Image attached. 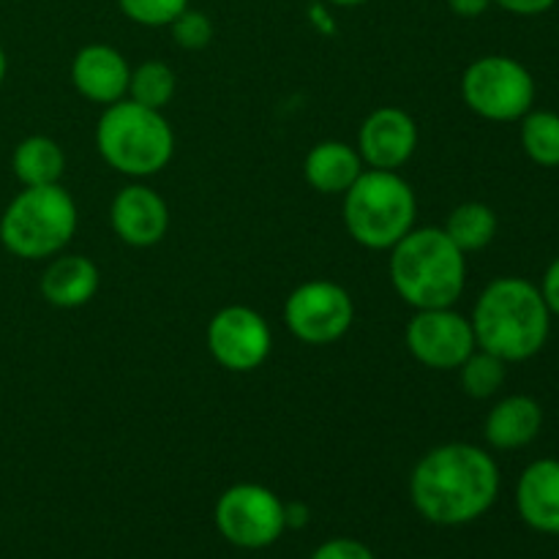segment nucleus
Listing matches in <instances>:
<instances>
[{"label": "nucleus", "instance_id": "f257e3e1", "mask_svg": "<svg viewBox=\"0 0 559 559\" xmlns=\"http://www.w3.org/2000/svg\"><path fill=\"white\" fill-rule=\"evenodd\" d=\"M500 495V467L486 448L442 442L415 462L409 500L415 511L440 527H462L491 511Z\"/></svg>", "mask_w": 559, "mask_h": 559}, {"label": "nucleus", "instance_id": "f03ea898", "mask_svg": "<svg viewBox=\"0 0 559 559\" xmlns=\"http://www.w3.org/2000/svg\"><path fill=\"white\" fill-rule=\"evenodd\" d=\"M475 344L511 364H524L546 347L551 311L538 284L522 276L491 278L469 314Z\"/></svg>", "mask_w": 559, "mask_h": 559}, {"label": "nucleus", "instance_id": "7ed1b4c3", "mask_svg": "<svg viewBox=\"0 0 559 559\" xmlns=\"http://www.w3.org/2000/svg\"><path fill=\"white\" fill-rule=\"evenodd\" d=\"M388 278L413 311L456 306L467 287V254L442 227L415 224L388 251Z\"/></svg>", "mask_w": 559, "mask_h": 559}, {"label": "nucleus", "instance_id": "20e7f679", "mask_svg": "<svg viewBox=\"0 0 559 559\" xmlns=\"http://www.w3.org/2000/svg\"><path fill=\"white\" fill-rule=\"evenodd\" d=\"M93 142L109 169L131 180H147L169 167L175 131L162 109H147L131 98L102 109Z\"/></svg>", "mask_w": 559, "mask_h": 559}, {"label": "nucleus", "instance_id": "39448f33", "mask_svg": "<svg viewBox=\"0 0 559 559\" xmlns=\"http://www.w3.org/2000/svg\"><path fill=\"white\" fill-rule=\"evenodd\" d=\"M342 222L358 246L391 251L418 222V197L402 173L364 169L342 194Z\"/></svg>", "mask_w": 559, "mask_h": 559}, {"label": "nucleus", "instance_id": "423d86ee", "mask_svg": "<svg viewBox=\"0 0 559 559\" xmlns=\"http://www.w3.org/2000/svg\"><path fill=\"white\" fill-rule=\"evenodd\" d=\"M80 211L60 183L27 186L0 213V243L20 260H52L74 240Z\"/></svg>", "mask_w": 559, "mask_h": 559}, {"label": "nucleus", "instance_id": "0eeeda50", "mask_svg": "<svg viewBox=\"0 0 559 559\" xmlns=\"http://www.w3.org/2000/svg\"><path fill=\"white\" fill-rule=\"evenodd\" d=\"M462 102L491 123H519L535 107V76L511 55L475 58L462 74Z\"/></svg>", "mask_w": 559, "mask_h": 559}, {"label": "nucleus", "instance_id": "6e6552de", "mask_svg": "<svg viewBox=\"0 0 559 559\" xmlns=\"http://www.w3.org/2000/svg\"><path fill=\"white\" fill-rule=\"evenodd\" d=\"M355 322V300L331 278H309L284 300V325L306 347H331L342 342Z\"/></svg>", "mask_w": 559, "mask_h": 559}, {"label": "nucleus", "instance_id": "1a4fd4ad", "mask_svg": "<svg viewBox=\"0 0 559 559\" xmlns=\"http://www.w3.org/2000/svg\"><path fill=\"white\" fill-rule=\"evenodd\" d=\"M213 522L227 544L238 549H267L276 544L284 527V500L260 484H235L216 500Z\"/></svg>", "mask_w": 559, "mask_h": 559}, {"label": "nucleus", "instance_id": "9d476101", "mask_svg": "<svg viewBox=\"0 0 559 559\" xmlns=\"http://www.w3.org/2000/svg\"><path fill=\"white\" fill-rule=\"evenodd\" d=\"M205 344L211 358L224 371L251 374L271 358V322L251 306L229 304L218 309L207 322Z\"/></svg>", "mask_w": 559, "mask_h": 559}, {"label": "nucleus", "instance_id": "9b49d317", "mask_svg": "<svg viewBox=\"0 0 559 559\" xmlns=\"http://www.w3.org/2000/svg\"><path fill=\"white\" fill-rule=\"evenodd\" d=\"M407 353L431 371H456L475 353V331L469 317L453 306L415 309L404 328Z\"/></svg>", "mask_w": 559, "mask_h": 559}, {"label": "nucleus", "instance_id": "f8f14e48", "mask_svg": "<svg viewBox=\"0 0 559 559\" xmlns=\"http://www.w3.org/2000/svg\"><path fill=\"white\" fill-rule=\"evenodd\" d=\"M418 123L402 107H377L360 123L355 147L364 158L366 169H391L399 173L418 151Z\"/></svg>", "mask_w": 559, "mask_h": 559}, {"label": "nucleus", "instance_id": "ddd939ff", "mask_svg": "<svg viewBox=\"0 0 559 559\" xmlns=\"http://www.w3.org/2000/svg\"><path fill=\"white\" fill-rule=\"evenodd\" d=\"M169 205L145 180H131L109 202V227L131 249H153L169 233Z\"/></svg>", "mask_w": 559, "mask_h": 559}, {"label": "nucleus", "instance_id": "4468645a", "mask_svg": "<svg viewBox=\"0 0 559 559\" xmlns=\"http://www.w3.org/2000/svg\"><path fill=\"white\" fill-rule=\"evenodd\" d=\"M131 63L112 44L93 41L71 58V85L85 102L109 107L129 93Z\"/></svg>", "mask_w": 559, "mask_h": 559}, {"label": "nucleus", "instance_id": "2eb2a0df", "mask_svg": "<svg viewBox=\"0 0 559 559\" xmlns=\"http://www.w3.org/2000/svg\"><path fill=\"white\" fill-rule=\"evenodd\" d=\"M102 287V271L96 262L85 254H66L47 262L41 278H38V293L52 309L74 311L91 304Z\"/></svg>", "mask_w": 559, "mask_h": 559}, {"label": "nucleus", "instance_id": "dca6fc26", "mask_svg": "<svg viewBox=\"0 0 559 559\" xmlns=\"http://www.w3.org/2000/svg\"><path fill=\"white\" fill-rule=\"evenodd\" d=\"M516 511L530 530L559 535V459H535L516 484Z\"/></svg>", "mask_w": 559, "mask_h": 559}, {"label": "nucleus", "instance_id": "f3484780", "mask_svg": "<svg viewBox=\"0 0 559 559\" xmlns=\"http://www.w3.org/2000/svg\"><path fill=\"white\" fill-rule=\"evenodd\" d=\"M544 429V407L527 393H511L486 413L484 437L495 451H519L538 440Z\"/></svg>", "mask_w": 559, "mask_h": 559}, {"label": "nucleus", "instance_id": "a211bd4d", "mask_svg": "<svg viewBox=\"0 0 559 559\" xmlns=\"http://www.w3.org/2000/svg\"><path fill=\"white\" fill-rule=\"evenodd\" d=\"M366 164L358 147L344 140H322L304 158V178L309 189L325 197H342L364 175Z\"/></svg>", "mask_w": 559, "mask_h": 559}, {"label": "nucleus", "instance_id": "6ab92c4d", "mask_svg": "<svg viewBox=\"0 0 559 559\" xmlns=\"http://www.w3.org/2000/svg\"><path fill=\"white\" fill-rule=\"evenodd\" d=\"M11 173L27 186H55L66 173V151L58 140L47 134H31L16 142L11 153Z\"/></svg>", "mask_w": 559, "mask_h": 559}, {"label": "nucleus", "instance_id": "aec40b11", "mask_svg": "<svg viewBox=\"0 0 559 559\" xmlns=\"http://www.w3.org/2000/svg\"><path fill=\"white\" fill-rule=\"evenodd\" d=\"M497 227H500V222H497L495 207L478 200H469V202H462V205H456L451 213H448L445 224H442L448 238H451L464 254L484 251L486 246L497 238Z\"/></svg>", "mask_w": 559, "mask_h": 559}, {"label": "nucleus", "instance_id": "412c9836", "mask_svg": "<svg viewBox=\"0 0 559 559\" xmlns=\"http://www.w3.org/2000/svg\"><path fill=\"white\" fill-rule=\"evenodd\" d=\"M519 142L524 156L546 169L559 167V112L551 109H530L519 120Z\"/></svg>", "mask_w": 559, "mask_h": 559}, {"label": "nucleus", "instance_id": "4be33fe9", "mask_svg": "<svg viewBox=\"0 0 559 559\" xmlns=\"http://www.w3.org/2000/svg\"><path fill=\"white\" fill-rule=\"evenodd\" d=\"M175 91H178V76H175L173 66L164 63V60L151 58L131 66L129 93H126V98H131V102L164 112L175 98Z\"/></svg>", "mask_w": 559, "mask_h": 559}, {"label": "nucleus", "instance_id": "5701e85b", "mask_svg": "<svg viewBox=\"0 0 559 559\" xmlns=\"http://www.w3.org/2000/svg\"><path fill=\"white\" fill-rule=\"evenodd\" d=\"M459 385L469 399H495L508 380V364L486 349L475 347V353L459 366Z\"/></svg>", "mask_w": 559, "mask_h": 559}, {"label": "nucleus", "instance_id": "b1692460", "mask_svg": "<svg viewBox=\"0 0 559 559\" xmlns=\"http://www.w3.org/2000/svg\"><path fill=\"white\" fill-rule=\"evenodd\" d=\"M191 0H118L120 14L140 27H169Z\"/></svg>", "mask_w": 559, "mask_h": 559}, {"label": "nucleus", "instance_id": "393cba45", "mask_svg": "<svg viewBox=\"0 0 559 559\" xmlns=\"http://www.w3.org/2000/svg\"><path fill=\"white\" fill-rule=\"evenodd\" d=\"M169 33H173V41L178 44L186 52H200L207 44L213 41V20L200 9H186L183 14L175 16V22L169 25Z\"/></svg>", "mask_w": 559, "mask_h": 559}, {"label": "nucleus", "instance_id": "a878e982", "mask_svg": "<svg viewBox=\"0 0 559 559\" xmlns=\"http://www.w3.org/2000/svg\"><path fill=\"white\" fill-rule=\"evenodd\" d=\"M311 559H377L374 551L355 538H333L317 546Z\"/></svg>", "mask_w": 559, "mask_h": 559}, {"label": "nucleus", "instance_id": "bb28decb", "mask_svg": "<svg viewBox=\"0 0 559 559\" xmlns=\"http://www.w3.org/2000/svg\"><path fill=\"white\" fill-rule=\"evenodd\" d=\"M495 5H500L502 11L516 16H540L546 11L555 9L557 0H491Z\"/></svg>", "mask_w": 559, "mask_h": 559}, {"label": "nucleus", "instance_id": "cd10ccee", "mask_svg": "<svg viewBox=\"0 0 559 559\" xmlns=\"http://www.w3.org/2000/svg\"><path fill=\"white\" fill-rule=\"evenodd\" d=\"M540 295H544L546 306H549L551 317H559V254L549 262L544 278H540Z\"/></svg>", "mask_w": 559, "mask_h": 559}, {"label": "nucleus", "instance_id": "c85d7f7f", "mask_svg": "<svg viewBox=\"0 0 559 559\" xmlns=\"http://www.w3.org/2000/svg\"><path fill=\"white\" fill-rule=\"evenodd\" d=\"M491 0H448V9L462 20H478L491 9Z\"/></svg>", "mask_w": 559, "mask_h": 559}, {"label": "nucleus", "instance_id": "c756f323", "mask_svg": "<svg viewBox=\"0 0 559 559\" xmlns=\"http://www.w3.org/2000/svg\"><path fill=\"white\" fill-rule=\"evenodd\" d=\"M309 519V506H304V502H284V527L287 530H304Z\"/></svg>", "mask_w": 559, "mask_h": 559}, {"label": "nucleus", "instance_id": "7c9ffc66", "mask_svg": "<svg viewBox=\"0 0 559 559\" xmlns=\"http://www.w3.org/2000/svg\"><path fill=\"white\" fill-rule=\"evenodd\" d=\"M328 5H338V9H358V5H366L369 0H322Z\"/></svg>", "mask_w": 559, "mask_h": 559}, {"label": "nucleus", "instance_id": "2f4dec72", "mask_svg": "<svg viewBox=\"0 0 559 559\" xmlns=\"http://www.w3.org/2000/svg\"><path fill=\"white\" fill-rule=\"evenodd\" d=\"M5 74H9V58H5V49L0 47V87H3Z\"/></svg>", "mask_w": 559, "mask_h": 559}]
</instances>
